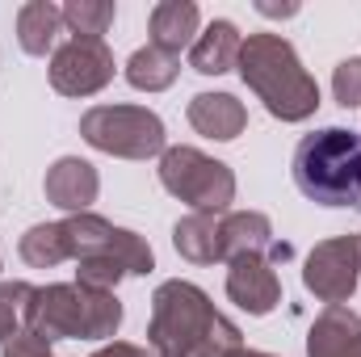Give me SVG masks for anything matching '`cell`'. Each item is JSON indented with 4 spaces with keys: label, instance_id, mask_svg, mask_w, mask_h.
<instances>
[{
    "label": "cell",
    "instance_id": "1",
    "mask_svg": "<svg viewBox=\"0 0 361 357\" xmlns=\"http://www.w3.org/2000/svg\"><path fill=\"white\" fill-rule=\"evenodd\" d=\"M240 80L281 122H307L319 109V85L281 34H248L240 47Z\"/></svg>",
    "mask_w": 361,
    "mask_h": 357
},
{
    "label": "cell",
    "instance_id": "2",
    "mask_svg": "<svg viewBox=\"0 0 361 357\" xmlns=\"http://www.w3.org/2000/svg\"><path fill=\"white\" fill-rule=\"evenodd\" d=\"M122 328V303L114 290H89L80 282L34 286L25 303V332L42 341H114Z\"/></svg>",
    "mask_w": 361,
    "mask_h": 357
},
{
    "label": "cell",
    "instance_id": "3",
    "mask_svg": "<svg viewBox=\"0 0 361 357\" xmlns=\"http://www.w3.org/2000/svg\"><path fill=\"white\" fill-rule=\"evenodd\" d=\"M290 173L302 198L319 206L361 210V135L345 126H324L315 135H302Z\"/></svg>",
    "mask_w": 361,
    "mask_h": 357
},
{
    "label": "cell",
    "instance_id": "4",
    "mask_svg": "<svg viewBox=\"0 0 361 357\" xmlns=\"http://www.w3.org/2000/svg\"><path fill=\"white\" fill-rule=\"evenodd\" d=\"M231 320L214 311L210 294L193 282H160L152 294V324H147V345L156 357H189L202 349L210 337H219Z\"/></svg>",
    "mask_w": 361,
    "mask_h": 357
},
{
    "label": "cell",
    "instance_id": "5",
    "mask_svg": "<svg viewBox=\"0 0 361 357\" xmlns=\"http://www.w3.org/2000/svg\"><path fill=\"white\" fill-rule=\"evenodd\" d=\"M80 139L118 160H152L169 147V131L147 105H92L80 118Z\"/></svg>",
    "mask_w": 361,
    "mask_h": 357
},
{
    "label": "cell",
    "instance_id": "6",
    "mask_svg": "<svg viewBox=\"0 0 361 357\" xmlns=\"http://www.w3.org/2000/svg\"><path fill=\"white\" fill-rule=\"evenodd\" d=\"M160 185L185 206H193L197 214H227V206L235 202V173L223 160H214L197 147H185V143L164 147Z\"/></svg>",
    "mask_w": 361,
    "mask_h": 357
},
{
    "label": "cell",
    "instance_id": "7",
    "mask_svg": "<svg viewBox=\"0 0 361 357\" xmlns=\"http://www.w3.org/2000/svg\"><path fill=\"white\" fill-rule=\"evenodd\" d=\"M361 282V257H357V236H332L324 244H315L307 253L302 265V286L328 303V307H345L353 298Z\"/></svg>",
    "mask_w": 361,
    "mask_h": 357
},
{
    "label": "cell",
    "instance_id": "8",
    "mask_svg": "<svg viewBox=\"0 0 361 357\" xmlns=\"http://www.w3.org/2000/svg\"><path fill=\"white\" fill-rule=\"evenodd\" d=\"M51 89L63 97H92L114 80V51L97 38H68L51 55Z\"/></svg>",
    "mask_w": 361,
    "mask_h": 357
},
{
    "label": "cell",
    "instance_id": "9",
    "mask_svg": "<svg viewBox=\"0 0 361 357\" xmlns=\"http://www.w3.org/2000/svg\"><path fill=\"white\" fill-rule=\"evenodd\" d=\"M227 298L248 315H269L281 303V277L273 273L269 257H235L227 261Z\"/></svg>",
    "mask_w": 361,
    "mask_h": 357
},
{
    "label": "cell",
    "instance_id": "10",
    "mask_svg": "<svg viewBox=\"0 0 361 357\" xmlns=\"http://www.w3.org/2000/svg\"><path fill=\"white\" fill-rule=\"evenodd\" d=\"M42 189H47V202H51V206H59V210H68V214H85L92 202H97V193H101V177H97V169H92L89 160H80V156H59V160L47 169Z\"/></svg>",
    "mask_w": 361,
    "mask_h": 357
},
{
    "label": "cell",
    "instance_id": "11",
    "mask_svg": "<svg viewBox=\"0 0 361 357\" xmlns=\"http://www.w3.org/2000/svg\"><path fill=\"white\" fill-rule=\"evenodd\" d=\"M189 126L214 143H231L244 135L248 126V109L244 101H235L231 92H197L189 101Z\"/></svg>",
    "mask_w": 361,
    "mask_h": 357
},
{
    "label": "cell",
    "instance_id": "12",
    "mask_svg": "<svg viewBox=\"0 0 361 357\" xmlns=\"http://www.w3.org/2000/svg\"><path fill=\"white\" fill-rule=\"evenodd\" d=\"M307 357H361V320L353 307H324L307 332Z\"/></svg>",
    "mask_w": 361,
    "mask_h": 357
},
{
    "label": "cell",
    "instance_id": "13",
    "mask_svg": "<svg viewBox=\"0 0 361 357\" xmlns=\"http://www.w3.org/2000/svg\"><path fill=\"white\" fill-rule=\"evenodd\" d=\"M197 25H202V13L193 0H160L152 8V21H147V34H152V47L177 55L185 47L197 42Z\"/></svg>",
    "mask_w": 361,
    "mask_h": 357
},
{
    "label": "cell",
    "instance_id": "14",
    "mask_svg": "<svg viewBox=\"0 0 361 357\" xmlns=\"http://www.w3.org/2000/svg\"><path fill=\"white\" fill-rule=\"evenodd\" d=\"M240 47H244V38H240L235 21L219 17V21H210V25L197 34V42L189 47V68L202 72V76H223V72L235 68Z\"/></svg>",
    "mask_w": 361,
    "mask_h": 357
},
{
    "label": "cell",
    "instance_id": "15",
    "mask_svg": "<svg viewBox=\"0 0 361 357\" xmlns=\"http://www.w3.org/2000/svg\"><path fill=\"white\" fill-rule=\"evenodd\" d=\"M273 240V223L261 210H227L223 214V261L235 257H269Z\"/></svg>",
    "mask_w": 361,
    "mask_h": 357
},
{
    "label": "cell",
    "instance_id": "16",
    "mask_svg": "<svg viewBox=\"0 0 361 357\" xmlns=\"http://www.w3.org/2000/svg\"><path fill=\"white\" fill-rule=\"evenodd\" d=\"M173 248L193 265L223 261V214H185L173 227Z\"/></svg>",
    "mask_w": 361,
    "mask_h": 357
},
{
    "label": "cell",
    "instance_id": "17",
    "mask_svg": "<svg viewBox=\"0 0 361 357\" xmlns=\"http://www.w3.org/2000/svg\"><path fill=\"white\" fill-rule=\"evenodd\" d=\"M63 34V8L51 0H30L17 8V42L25 55H55V42Z\"/></svg>",
    "mask_w": 361,
    "mask_h": 357
},
{
    "label": "cell",
    "instance_id": "18",
    "mask_svg": "<svg viewBox=\"0 0 361 357\" xmlns=\"http://www.w3.org/2000/svg\"><path fill=\"white\" fill-rule=\"evenodd\" d=\"M180 76V59L160 51V47H139L130 59H126V85L139 92H164L173 89V80Z\"/></svg>",
    "mask_w": 361,
    "mask_h": 357
},
{
    "label": "cell",
    "instance_id": "19",
    "mask_svg": "<svg viewBox=\"0 0 361 357\" xmlns=\"http://www.w3.org/2000/svg\"><path fill=\"white\" fill-rule=\"evenodd\" d=\"M17 253H21V261L30 269H55V265H63V261H72L59 223H34V227L21 236Z\"/></svg>",
    "mask_w": 361,
    "mask_h": 357
},
{
    "label": "cell",
    "instance_id": "20",
    "mask_svg": "<svg viewBox=\"0 0 361 357\" xmlns=\"http://www.w3.org/2000/svg\"><path fill=\"white\" fill-rule=\"evenodd\" d=\"M114 17H118L114 0H68L63 4V25L72 30V38H97V42H105Z\"/></svg>",
    "mask_w": 361,
    "mask_h": 357
},
{
    "label": "cell",
    "instance_id": "21",
    "mask_svg": "<svg viewBox=\"0 0 361 357\" xmlns=\"http://www.w3.org/2000/svg\"><path fill=\"white\" fill-rule=\"evenodd\" d=\"M30 294H34V286H30V282H0V349L21 332Z\"/></svg>",
    "mask_w": 361,
    "mask_h": 357
},
{
    "label": "cell",
    "instance_id": "22",
    "mask_svg": "<svg viewBox=\"0 0 361 357\" xmlns=\"http://www.w3.org/2000/svg\"><path fill=\"white\" fill-rule=\"evenodd\" d=\"M122 277H126V269L118 265L114 257H89V261H76V282L89 286V290H114Z\"/></svg>",
    "mask_w": 361,
    "mask_h": 357
},
{
    "label": "cell",
    "instance_id": "23",
    "mask_svg": "<svg viewBox=\"0 0 361 357\" xmlns=\"http://www.w3.org/2000/svg\"><path fill=\"white\" fill-rule=\"evenodd\" d=\"M332 97H336L341 109H357L361 105V55L336 63V72H332Z\"/></svg>",
    "mask_w": 361,
    "mask_h": 357
},
{
    "label": "cell",
    "instance_id": "24",
    "mask_svg": "<svg viewBox=\"0 0 361 357\" xmlns=\"http://www.w3.org/2000/svg\"><path fill=\"white\" fill-rule=\"evenodd\" d=\"M240 349H244V332H240L235 324H227L219 337H210L202 349H193L189 357H235Z\"/></svg>",
    "mask_w": 361,
    "mask_h": 357
},
{
    "label": "cell",
    "instance_id": "25",
    "mask_svg": "<svg viewBox=\"0 0 361 357\" xmlns=\"http://www.w3.org/2000/svg\"><path fill=\"white\" fill-rule=\"evenodd\" d=\"M0 357H55V353H51V341H42V337H34V332H17V337L4 345Z\"/></svg>",
    "mask_w": 361,
    "mask_h": 357
},
{
    "label": "cell",
    "instance_id": "26",
    "mask_svg": "<svg viewBox=\"0 0 361 357\" xmlns=\"http://www.w3.org/2000/svg\"><path fill=\"white\" fill-rule=\"evenodd\" d=\"M92 357H156V353H147L143 345H130V341H109V345H101Z\"/></svg>",
    "mask_w": 361,
    "mask_h": 357
},
{
    "label": "cell",
    "instance_id": "27",
    "mask_svg": "<svg viewBox=\"0 0 361 357\" xmlns=\"http://www.w3.org/2000/svg\"><path fill=\"white\" fill-rule=\"evenodd\" d=\"M257 13H265V17H294L298 4H269V0H257Z\"/></svg>",
    "mask_w": 361,
    "mask_h": 357
},
{
    "label": "cell",
    "instance_id": "28",
    "mask_svg": "<svg viewBox=\"0 0 361 357\" xmlns=\"http://www.w3.org/2000/svg\"><path fill=\"white\" fill-rule=\"evenodd\" d=\"M235 357H273V353H261V349H240Z\"/></svg>",
    "mask_w": 361,
    "mask_h": 357
},
{
    "label": "cell",
    "instance_id": "29",
    "mask_svg": "<svg viewBox=\"0 0 361 357\" xmlns=\"http://www.w3.org/2000/svg\"><path fill=\"white\" fill-rule=\"evenodd\" d=\"M357 257H361V236H357Z\"/></svg>",
    "mask_w": 361,
    "mask_h": 357
}]
</instances>
